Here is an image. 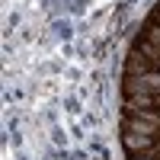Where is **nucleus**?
I'll list each match as a JSON object with an SVG mask.
<instances>
[{
	"mask_svg": "<svg viewBox=\"0 0 160 160\" xmlns=\"http://www.w3.org/2000/svg\"><path fill=\"white\" fill-rule=\"evenodd\" d=\"M125 131L157 138L160 135V109H144V112H135V115H125Z\"/></svg>",
	"mask_w": 160,
	"mask_h": 160,
	"instance_id": "nucleus-1",
	"label": "nucleus"
},
{
	"mask_svg": "<svg viewBox=\"0 0 160 160\" xmlns=\"http://www.w3.org/2000/svg\"><path fill=\"white\" fill-rule=\"evenodd\" d=\"M157 109H160V96H157Z\"/></svg>",
	"mask_w": 160,
	"mask_h": 160,
	"instance_id": "nucleus-7",
	"label": "nucleus"
},
{
	"mask_svg": "<svg viewBox=\"0 0 160 160\" xmlns=\"http://www.w3.org/2000/svg\"><path fill=\"white\" fill-rule=\"evenodd\" d=\"M128 160H160V154H138V157H128Z\"/></svg>",
	"mask_w": 160,
	"mask_h": 160,
	"instance_id": "nucleus-5",
	"label": "nucleus"
},
{
	"mask_svg": "<svg viewBox=\"0 0 160 160\" xmlns=\"http://www.w3.org/2000/svg\"><path fill=\"white\" fill-rule=\"evenodd\" d=\"M122 144H125L128 157H138V154H157V138H148V135L122 131Z\"/></svg>",
	"mask_w": 160,
	"mask_h": 160,
	"instance_id": "nucleus-3",
	"label": "nucleus"
},
{
	"mask_svg": "<svg viewBox=\"0 0 160 160\" xmlns=\"http://www.w3.org/2000/svg\"><path fill=\"white\" fill-rule=\"evenodd\" d=\"M160 96V71L141 74V77H125V96Z\"/></svg>",
	"mask_w": 160,
	"mask_h": 160,
	"instance_id": "nucleus-2",
	"label": "nucleus"
},
{
	"mask_svg": "<svg viewBox=\"0 0 160 160\" xmlns=\"http://www.w3.org/2000/svg\"><path fill=\"white\" fill-rule=\"evenodd\" d=\"M151 71H157V68L141 55L138 48H131L128 58H125V77H141V74H151Z\"/></svg>",
	"mask_w": 160,
	"mask_h": 160,
	"instance_id": "nucleus-4",
	"label": "nucleus"
},
{
	"mask_svg": "<svg viewBox=\"0 0 160 160\" xmlns=\"http://www.w3.org/2000/svg\"><path fill=\"white\" fill-rule=\"evenodd\" d=\"M157 154H160V135H157Z\"/></svg>",
	"mask_w": 160,
	"mask_h": 160,
	"instance_id": "nucleus-6",
	"label": "nucleus"
}]
</instances>
